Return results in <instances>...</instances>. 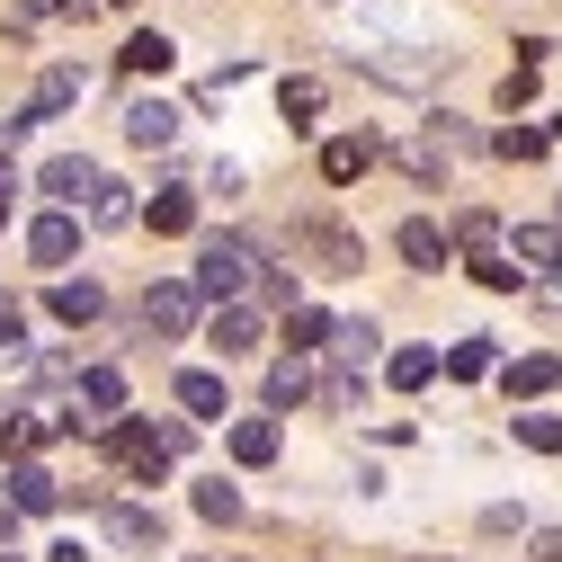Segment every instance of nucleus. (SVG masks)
<instances>
[{
    "mask_svg": "<svg viewBox=\"0 0 562 562\" xmlns=\"http://www.w3.org/2000/svg\"><path fill=\"white\" fill-rule=\"evenodd\" d=\"M553 224H562V215H553Z\"/></svg>",
    "mask_w": 562,
    "mask_h": 562,
    "instance_id": "40",
    "label": "nucleus"
},
{
    "mask_svg": "<svg viewBox=\"0 0 562 562\" xmlns=\"http://www.w3.org/2000/svg\"><path fill=\"white\" fill-rule=\"evenodd\" d=\"M179 411H188V419H224V411H233L224 375H215V367H188V375H179Z\"/></svg>",
    "mask_w": 562,
    "mask_h": 562,
    "instance_id": "13",
    "label": "nucleus"
},
{
    "mask_svg": "<svg viewBox=\"0 0 562 562\" xmlns=\"http://www.w3.org/2000/svg\"><path fill=\"white\" fill-rule=\"evenodd\" d=\"M402 170L429 188V179H447V153H438V144H411V153H402Z\"/></svg>",
    "mask_w": 562,
    "mask_h": 562,
    "instance_id": "33",
    "label": "nucleus"
},
{
    "mask_svg": "<svg viewBox=\"0 0 562 562\" xmlns=\"http://www.w3.org/2000/svg\"><path fill=\"white\" fill-rule=\"evenodd\" d=\"M144 224H153V233H188V224H196V196H188V188H161V196L144 205Z\"/></svg>",
    "mask_w": 562,
    "mask_h": 562,
    "instance_id": "24",
    "label": "nucleus"
},
{
    "mask_svg": "<svg viewBox=\"0 0 562 562\" xmlns=\"http://www.w3.org/2000/svg\"><path fill=\"white\" fill-rule=\"evenodd\" d=\"M501 259H518V277H527V268H553V259H562V224H518Z\"/></svg>",
    "mask_w": 562,
    "mask_h": 562,
    "instance_id": "15",
    "label": "nucleus"
},
{
    "mask_svg": "<svg viewBox=\"0 0 562 562\" xmlns=\"http://www.w3.org/2000/svg\"><path fill=\"white\" fill-rule=\"evenodd\" d=\"M286 348H295V358L330 348V313H322V304H295V313H286Z\"/></svg>",
    "mask_w": 562,
    "mask_h": 562,
    "instance_id": "22",
    "label": "nucleus"
},
{
    "mask_svg": "<svg viewBox=\"0 0 562 562\" xmlns=\"http://www.w3.org/2000/svg\"><path fill=\"white\" fill-rule=\"evenodd\" d=\"M518 447H536V456H562V419H553V411H518Z\"/></svg>",
    "mask_w": 562,
    "mask_h": 562,
    "instance_id": "26",
    "label": "nucleus"
},
{
    "mask_svg": "<svg viewBox=\"0 0 562 562\" xmlns=\"http://www.w3.org/2000/svg\"><path fill=\"white\" fill-rule=\"evenodd\" d=\"M90 224H99V233L134 224V188H116V179H90Z\"/></svg>",
    "mask_w": 562,
    "mask_h": 562,
    "instance_id": "21",
    "label": "nucleus"
},
{
    "mask_svg": "<svg viewBox=\"0 0 562 562\" xmlns=\"http://www.w3.org/2000/svg\"><path fill=\"white\" fill-rule=\"evenodd\" d=\"M179 63V45L161 36V27H144V36H125V72H170Z\"/></svg>",
    "mask_w": 562,
    "mask_h": 562,
    "instance_id": "23",
    "label": "nucleus"
},
{
    "mask_svg": "<svg viewBox=\"0 0 562 562\" xmlns=\"http://www.w3.org/2000/svg\"><path fill=\"white\" fill-rule=\"evenodd\" d=\"M536 553H544V562H562V536H536Z\"/></svg>",
    "mask_w": 562,
    "mask_h": 562,
    "instance_id": "37",
    "label": "nucleus"
},
{
    "mask_svg": "<svg viewBox=\"0 0 562 562\" xmlns=\"http://www.w3.org/2000/svg\"><path fill=\"white\" fill-rule=\"evenodd\" d=\"M277 108H286V125H313V116H322V81H286Z\"/></svg>",
    "mask_w": 562,
    "mask_h": 562,
    "instance_id": "29",
    "label": "nucleus"
},
{
    "mask_svg": "<svg viewBox=\"0 0 562 562\" xmlns=\"http://www.w3.org/2000/svg\"><path fill=\"white\" fill-rule=\"evenodd\" d=\"M501 384H509V402H536V393H553V384H562V358H544V348H527V358H518V367H509Z\"/></svg>",
    "mask_w": 562,
    "mask_h": 562,
    "instance_id": "16",
    "label": "nucleus"
},
{
    "mask_svg": "<svg viewBox=\"0 0 562 562\" xmlns=\"http://www.w3.org/2000/svg\"><path fill=\"white\" fill-rule=\"evenodd\" d=\"M196 286H188V277H161V286H144V330H161V339H188L196 330Z\"/></svg>",
    "mask_w": 562,
    "mask_h": 562,
    "instance_id": "3",
    "label": "nucleus"
},
{
    "mask_svg": "<svg viewBox=\"0 0 562 562\" xmlns=\"http://www.w3.org/2000/svg\"><path fill=\"white\" fill-rule=\"evenodd\" d=\"M233 464H241V473H259V464H277V419H268V411H250V419H233Z\"/></svg>",
    "mask_w": 562,
    "mask_h": 562,
    "instance_id": "14",
    "label": "nucleus"
},
{
    "mask_svg": "<svg viewBox=\"0 0 562 562\" xmlns=\"http://www.w3.org/2000/svg\"><path fill=\"white\" fill-rule=\"evenodd\" d=\"M10 205H19V170H10V161H0V215H10Z\"/></svg>",
    "mask_w": 562,
    "mask_h": 562,
    "instance_id": "34",
    "label": "nucleus"
},
{
    "mask_svg": "<svg viewBox=\"0 0 562 562\" xmlns=\"http://www.w3.org/2000/svg\"><path fill=\"white\" fill-rule=\"evenodd\" d=\"M196 518L233 527V518H241V491H233V482H196Z\"/></svg>",
    "mask_w": 562,
    "mask_h": 562,
    "instance_id": "27",
    "label": "nucleus"
},
{
    "mask_svg": "<svg viewBox=\"0 0 562 562\" xmlns=\"http://www.w3.org/2000/svg\"><path fill=\"white\" fill-rule=\"evenodd\" d=\"M491 233H501V215H491V205H464L447 241H473V250H491Z\"/></svg>",
    "mask_w": 562,
    "mask_h": 562,
    "instance_id": "30",
    "label": "nucleus"
},
{
    "mask_svg": "<svg viewBox=\"0 0 562 562\" xmlns=\"http://www.w3.org/2000/svg\"><path fill=\"white\" fill-rule=\"evenodd\" d=\"M45 562H90V553H81V544H54V553H45Z\"/></svg>",
    "mask_w": 562,
    "mask_h": 562,
    "instance_id": "36",
    "label": "nucleus"
},
{
    "mask_svg": "<svg viewBox=\"0 0 562 562\" xmlns=\"http://www.w3.org/2000/svg\"><path fill=\"white\" fill-rule=\"evenodd\" d=\"M19 518H45V509H63V482L45 473V464H10V491H0Z\"/></svg>",
    "mask_w": 562,
    "mask_h": 562,
    "instance_id": "8",
    "label": "nucleus"
},
{
    "mask_svg": "<svg viewBox=\"0 0 562 562\" xmlns=\"http://www.w3.org/2000/svg\"><path fill=\"white\" fill-rule=\"evenodd\" d=\"M250 277H259V250H250L241 233H215V241L196 250V277H188V286H196V304H241Z\"/></svg>",
    "mask_w": 562,
    "mask_h": 562,
    "instance_id": "1",
    "label": "nucleus"
},
{
    "mask_svg": "<svg viewBox=\"0 0 562 562\" xmlns=\"http://www.w3.org/2000/svg\"><path fill=\"white\" fill-rule=\"evenodd\" d=\"M125 144H144V153L179 144V108H161V99H134V108H125Z\"/></svg>",
    "mask_w": 562,
    "mask_h": 562,
    "instance_id": "12",
    "label": "nucleus"
},
{
    "mask_svg": "<svg viewBox=\"0 0 562 562\" xmlns=\"http://www.w3.org/2000/svg\"><path fill=\"white\" fill-rule=\"evenodd\" d=\"M393 250H402L411 268H447V259H456V241H447V224H429V215H411V224L393 233Z\"/></svg>",
    "mask_w": 562,
    "mask_h": 562,
    "instance_id": "11",
    "label": "nucleus"
},
{
    "mask_svg": "<svg viewBox=\"0 0 562 562\" xmlns=\"http://www.w3.org/2000/svg\"><path fill=\"white\" fill-rule=\"evenodd\" d=\"M330 348H339V367L358 375V367L375 358V348H384V330H375V322H330Z\"/></svg>",
    "mask_w": 562,
    "mask_h": 562,
    "instance_id": "19",
    "label": "nucleus"
},
{
    "mask_svg": "<svg viewBox=\"0 0 562 562\" xmlns=\"http://www.w3.org/2000/svg\"><path fill=\"white\" fill-rule=\"evenodd\" d=\"M108 536H116L125 553H161V544H170L161 509H144V501H108Z\"/></svg>",
    "mask_w": 562,
    "mask_h": 562,
    "instance_id": "6",
    "label": "nucleus"
},
{
    "mask_svg": "<svg viewBox=\"0 0 562 562\" xmlns=\"http://www.w3.org/2000/svg\"><path fill=\"white\" fill-rule=\"evenodd\" d=\"M447 375H456V384L491 375V339H456V348H447Z\"/></svg>",
    "mask_w": 562,
    "mask_h": 562,
    "instance_id": "28",
    "label": "nucleus"
},
{
    "mask_svg": "<svg viewBox=\"0 0 562 562\" xmlns=\"http://www.w3.org/2000/svg\"><path fill=\"white\" fill-rule=\"evenodd\" d=\"M295 241H304V250H313V268H330V277H358V268H367V241L348 233V224H330V215H304V224H295Z\"/></svg>",
    "mask_w": 562,
    "mask_h": 562,
    "instance_id": "2",
    "label": "nucleus"
},
{
    "mask_svg": "<svg viewBox=\"0 0 562 562\" xmlns=\"http://www.w3.org/2000/svg\"><path fill=\"white\" fill-rule=\"evenodd\" d=\"M188 562H205V553H188Z\"/></svg>",
    "mask_w": 562,
    "mask_h": 562,
    "instance_id": "39",
    "label": "nucleus"
},
{
    "mask_svg": "<svg viewBox=\"0 0 562 562\" xmlns=\"http://www.w3.org/2000/svg\"><path fill=\"white\" fill-rule=\"evenodd\" d=\"M553 134L562 125H501V134H491V153H501V161H536V153H553Z\"/></svg>",
    "mask_w": 562,
    "mask_h": 562,
    "instance_id": "20",
    "label": "nucleus"
},
{
    "mask_svg": "<svg viewBox=\"0 0 562 562\" xmlns=\"http://www.w3.org/2000/svg\"><path fill=\"white\" fill-rule=\"evenodd\" d=\"M375 161H384V144H375V134H339V144H322V179H330V188L367 179Z\"/></svg>",
    "mask_w": 562,
    "mask_h": 562,
    "instance_id": "7",
    "label": "nucleus"
},
{
    "mask_svg": "<svg viewBox=\"0 0 562 562\" xmlns=\"http://www.w3.org/2000/svg\"><path fill=\"white\" fill-rule=\"evenodd\" d=\"M384 375H393L402 393H419V384L438 375V348H393V358H384Z\"/></svg>",
    "mask_w": 562,
    "mask_h": 562,
    "instance_id": "25",
    "label": "nucleus"
},
{
    "mask_svg": "<svg viewBox=\"0 0 562 562\" xmlns=\"http://www.w3.org/2000/svg\"><path fill=\"white\" fill-rule=\"evenodd\" d=\"M10 536H19V509H10V501H0V544H10Z\"/></svg>",
    "mask_w": 562,
    "mask_h": 562,
    "instance_id": "35",
    "label": "nucleus"
},
{
    "mask_svg": "<svg viewBox=\"0 0 562 562\" xmlns=\"http://www.w3.org/2000/svg\"><path fill=\"white\" fill-rule=\"evenodd\" d=\"M90 179H99V161H81V153H54V161L36 170V196H54V205H81V196H90Z\"/></svg>",
    "mask_w": 562,
    "mask_h": 562,
    "instance_id": "9",
    "label": "nucleus"
},
{
    "mask_svg": "<svg viewBox=\"0 0 562 562\" xmlns=\"http://www.w3.org/2000/svg\"><path fill=\"white\" fill-rule=\"evenodd\" d=\"M72 250H81V215H72V205H54V215L27 224V259H36V268H63Z\"/></svg>",
    "mask_w": 562,
    "mask_h": 562,
    "instance_id": "5",
    "label": "nucleus"
},
{
    "mask_svg": "<svg viewBox=\"0 0 562 562\" xmlns=\"http://www.w3.org/2000/svg\"><path fill=\"white\" fill-rule=\"evenodd\" d=\"M0 562H19V553H0Z\"/></svg>",
    "mask_w": 562,
    "mask_h": 562,
    "instance_id": "38",
    "label": "nucleus"
},
{
    "mask_svg": "<svg viewBox=\"0 0 562 562\" xmlns=\"http://www.w3.org/2000/svg\"><path fill=\"white\" fill-rule=\"evenodd\" d=\"M205 339H215V358H250V348H259V304H215Z\"/></svg>",
    "mask_w": 562,
    "mask_h": 562,
    "instance_id": "10",
    "label": "nucleus"
},
{
    "mask_svg": "<svg viewBox=\"0 0 562 562\" xmlns=\"http://www.w3.org/2000/svg\"><path fill=\"white\" fill-rule=\"evenodd\" d=\"M473 286H491V295H509V286H518V268H509L501 250H473Z\"/></svg>",
    "mask_w": 562,
    "mask_h": 562,
    "instance_id": "31",
    "label": "nucleus"
},
{
    "mask_svg": "<svg viewBox=\"0 0 562 562\" xmlns=\"http://www.w3.org/2000/svg\"><path fill=\"white\" fill-rule=\"evenodd\" d=\"M304 393H313V358H277L268 367V411H295Z\"/></svg>",
    "mask_w": 562,
    "mask_h": 562,
    "instance_id": "18",
    "label": "nucleus"
},
{
    "mask_svg": "<svg viewBox=\"0 0 562 562\" xmlns=\"http://www.w3.org/2000/svg\"><path fill=\"white\" fill-rule=\"evenodd\" d=\"M99 304H108V295H99V277H63V286H54V322H72V330L99 322Z\"/></svg>",
    "mask_w": 562,
    "mask_h": 562,
    "instance_id": "17",
    "label": "nucleus"
},
{
    "mask_svg": "<svg viewBox=\"0 0 562 562\" xmlns=\"http://www.w3.org/2000/svg\"><path fill=\"white\" fill-rule=\"evenodd\" d=\"M116 411H125V375H116V367H90V375H81V402H72L63 429H116Z\"/></svg>",
    "mask_w": 562,
    "mask_h": 562,
    "instance_id": "4",
    "label": "nucleus"
},
{
    "mask_svg": "<svg viewBox=\"0 0 562 562\" xmlns=\"http://www.w3.org/2000/svg\"><path fill=\"white\" fill-rule=\"evenodd\" d=\"M19 348H27V313H19L10 295H0V358H10V367H19Z\"/></svg>",
    "mask_w": 562,
    "mask_h": 562,
    "instance_id": "32",
    "label": "nucleus"
}]
</instances>
